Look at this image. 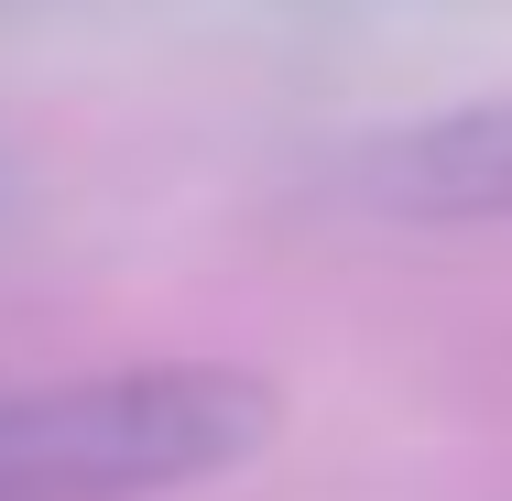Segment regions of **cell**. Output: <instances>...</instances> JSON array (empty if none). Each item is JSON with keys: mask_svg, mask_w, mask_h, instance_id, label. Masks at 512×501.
<instances>
[{"mask_svg": "<svg viewBox=\"0 0 512 501\" xmlns=\"http://www.w3.org/2000/svg\"><path fill=\"white\" fill-rule=\"evenodd\" d=\"M273 382L229 360H153L0 393V501H153L262 458Z\"/></svg>", "mask_w": 512, "mask_h": 501, "instance_id": "1", "label": "cell"}, {"mask_svg": "<svg viewBox=\"0 0 512 501\" xmlns=\"http://www.w3.org/2000/svg\"><path fill=\"white\" fill-rule=\"evenodd\" d=\"M349 197L371 218H414V229L512 218V99H469V109H436V120H404L382 142H360Z\"/></svg>", "mask_w": 512, "mask_h": 501, "instance_id": "2", "label": "cell"}]
</instances>
